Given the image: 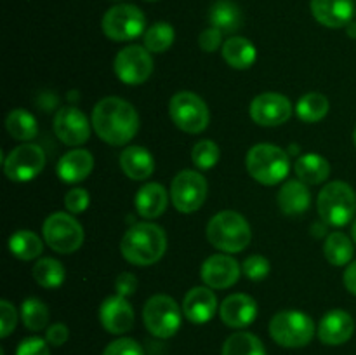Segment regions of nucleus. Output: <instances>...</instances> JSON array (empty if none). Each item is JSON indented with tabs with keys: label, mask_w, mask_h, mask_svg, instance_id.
I'll list each match as a JSON object with an SVG mask.
<instances>
[{
	"label": "nucleus",
	"mask_w": 356,
	"mask_h": 355,
	"mask_svg": "<svg viewBox=\"0 0 356 355\" xmlns=\"http://www.w3.org/2000/svg\"><path fill=\"white\" fill-rule=\"evenodd\" d=\"M94 169V157L87 150L76 148L70 150L68 153L59 159L58 176L65 183H80L86 180Z\"/></svg>",
	"instance_id": "obj_22"
},
{
	"label": "nucleus",
	"mask_w": 356,
	"mask_h": 355,
	"mask_svg": "<svg viewBox=\"0 0 356 355\" xmlns=\"http://www.w3.org/2000/svg\"><path fill=\"white\" fill-rule=\"evenodd\" d=\"M312 13L327 28H343L351 23L355 14L353 0H312Z\"/></svg>",
	"instance_id": "obj_20"
},
{
	"label": "nucleus",
	"mask_w": 356,
	"mask_h": 355,
	"mask_svg": "<svg viewBox=\"0 0 356 355\" xmlns=\"http://www.w3.org/2000/svg\"><path fill=\"white\" fill-rule=\"evenodd\" d=\"M92 127L108 145L124 146L138 134L139 115L122 97H104L94 106Z\"/></svg>",
	"instance_id": "obj_1"
},
{
	"label": "nucleus",
	"mask_w": 356,
	"mask_h": 355,
	"mask_svg": "<svg viewBox=\"0 0 356 355\" xmlns=\"http://www.w3.org/2000/svg\"><path fill=\"white\" fill-rule=\"evenodd\" d=\"M353 138H355V145H356V129H355V134H353Z\"/></svg>",
	"instance_id": "obj_48"
},
{
	"label": "nucleus",
	"mask_w": 356,
	"mask_h": 355,
	"mask_svg": "<svg viewBox=\"0 0 356 355\" xmlns=\"http://www.w3.org/2000/svg\"><path fill=\"white\" fill-rule=\"evenodd\" d=\"M356 212V194L344 181L325 184L318 195V214L327 225L344 226Z\"/></svg>",
	"instance_id": "obj_6"
},
{
	"label": "nucleus",
	"mask_w": 356,
	"mask_h": 355,
	"mask_svg": "<svg viewBox=\"0 0 356 355\" xmlns=\"http://www.w3.org/2000/svg\"><path fill=\"white\" fill-rule=\"evenodd\" d=\"M68 338H70L68 327L61 322L52 324V326L47 329V333H45V340H47V343L52 345V347H61V345H65L66 341H68Z\"/></svg>",
	"instance_id": "obj_45"
},
{
	"label": "nucleus",
	"mask_w": 356,
	"mask_h": 355,
	"mask_svg": "<svg viewBox=\"0 0 356 355\" xmlns=\"http://www.w3.org/2000/svg\"><path fill=\"white\" fill-rule=\"evenodd\" d=\"M351 233H353V239H355V242H356V219H355L353 226H351Z\"/></svg>",
	"instance_id": "obj_47"
},
{
	"label": "nucleus",
	"mask_w": 356,
	"mask_h": 355,
	"mask_svg": "<svg viewBox=\"0 0 356 355\" xmlns=\"http://www.w3.org/2000/svg\"><path fill=\"white\" fill-rule=\"evenodd\" d=\"M355 320L344 310H330L323 315L318 326V338L322 343L337 347L343 345L353 336Z\"/></svg>",
	"instance_id": "obj_19"
},
{
	"label": "nucleus",
	"mask_w": 356,
	"mask_h": 355,
	"mask_svg": "<svg viewBox=\"0 0 356 355\" xmlns=\"http://www.w3.org/2000/svg\"><path fill=\"white\" fill-rule=\"evenodd\" d=\"M219 159H221L219 146L211 139H202L191 150V160L202 171L212 169L219 162Z\"/></svg>",
	"instance_id": "obj_37"
},
{
	"label": "nucleus",
	"mask_w": 356,
	"mask_h": 355,
	"mask_svg": "<svg viewBox=\"0 0 356 355\" xmlns=\"http://www.w3.org/2000/svg\"><path fill=\"white\" fill-rule=\"evenodd\" d=\"M52 127L56 136L68 146L83 145L90 136V125L86 113L75 106L59 108Z\"/></svg>",
	"instance_id": "obj_15"
},
{
	"label": "nucleus",
	"mask_w": 356,
	"mask_h": 355,
	"mask_svg": "<svg viewBox=\"0 0 356 355\" xmlns=\"http://www.w3.org/2000/svg\"><path fill=\"white\" fill-rule=\"evenodd\" d=\"M221 355H266V350L256 334L240 331L225 341Z\"/></svg>",
	"instance_id": "obj_31"
},
{
	"label": "nucleus",
	"mask_w": 356,
	"mask_h": 355,
	"mask_svg": "<svg viewBox=\"0 0 356 355\" xmlns=\"http://www.w3.org/2000/svg\"><path fill=\"white\" fill-rule=\"evenodd\" d=\"M45 166V153L38 145L24 143L16 146L3 160V171L9 180L24 183L31 181L42 173Z\"/></svg>",
	"instance_id": "obj_12"
},
{
	"label": "nucleus",
	"mask_w": 356,
	"mask_h": 355,
	"mask_svg": "<svg viewBox=\"0 0 356 355\" xmlns=\"http://www.w3.org/2000/svg\"><path fill=\"white\" fill-rule=\"evenodd\" d=\"M221 38H222V31H219L218 28L211 26L207 30H204L198 37V44H200L202 51L205 52H214L221 47Z\"/></svg>",
	"instance_id": "obj_43"
},
{
	"label": "nucleus",
	"mask_w": 356,
	"mask_h": 355,
	"mask_svg": "<svg viewBox=\"0 0 356 355\" xmlns=\"http://www.w3.org/2000/svg\"><path fill=\"white\" fill-rule=\"evenodd\" d=\"M174 28L169 23H155L145 33V47L149 52H165L174 44Z\"/></svg>",
	"instance_id": "obj_36"
},
{
	"label": "nucleus",
	"mask_w": 356,
	"mask_h": 355,
	"mask_svg": "<svg viewBox=\"0 0 356 355\" xmlns=\"http://www.w3.org/2000/svg\"><path fill=\"white\" fill-rule=\"evenodd\" d=\"M294 171L299 180L306 184H320L329 178L330 164L316 153H306L294 164Z\"/></svg>",
	"instance_id": "obj_28"
},
{
	"label": "nucleus",
	"mask_w": 356,
	"mask_h": 355,
	"mask_svg": "<svg viewBox=\"0 0 356 355\" xmlns=\"http://www.w3.org/2000/svg\"><path fill=\"white\" fill-rule=\"evenodd\" d=\"M243 274H245L247 278L250 281H263L270 275V261L264 256H259V254H254V256H249L245 261H243L242 267Z\"/></svg>",
	"instance_id": "obj_38"
},
{
	"label": "nucleus",
	"mask_w": 356,
	"mask_h": 355,
	"mask_svg": "<svg viewBox=\"0 0 356 355\" xmlns=\"http://www.w3.org/2000/svg\"><path fill=\"white\" fill-rule=\"evenodd\" d=\"M309 202H312V194L301 180L287 181L278 191V205L282 212L289 216H298L308 211Z\"/></svg>",
	"instance_id": "obj_25"
},
{
	"label": "nucleus",
	"mask_w": 356,
	"mask_h": 355,
	"mask_svg": "<svg viewBox=\"0 0 356 355\" xmlns=\"http://www.w3.org/2000/svg\"><path fill=\"white\" fill-rule=\"evenodd\" d=\"M353 242L350 237L343 232H332L327 237L323 244V253H325L327 261L334 267H344L353 258Z\"/></svg>",
	"instance_id": "obj_30"
},
{
	"label": "nucleus",
	"mask_w": 356,
	"mask_h": 355,
	"mask_svg": "<svg viewBox=\"0 0 356 355\" xmlns=\"http://www.w3.org/2000/svg\"><path fill=\"white\" fill-rule=\"evenodd\" d=\"M219 317L222 322L233 329H243L250 326L257 317V303L256 299L250 298L249 294L236 292V294L228 296L221 303L219 308Z\"/></svg>",
	"instance_id": "obj_18"
},
{
	"label": "nucleus",
	"mask_w": 356,
	"mask_h": 355,
	"mask_svg": "<svg viewBox=\"0 0 356 355\" xmlns=\"http://www.w3.org/2000/svg\"><path fill=\"white\" fill-rule=\"evenodd\" d=\"M120 167L127 178L143 181L155 171V159L145 146H129L122 152Z\"/></svg>",
	"instance_id": "obj_24"
},
{
	"label": "nucleus",
	"mask_w": 356,
	"mask_h": 355,
	"mask_svg": "<svg viewBox=\"0 0 356 355\" xmlns=\"http://www.w3.org/2000/svg\"><path fill=\"white\" fill-rule=\"evenodd\" d=\"M115 73L127 86L145 84L153 73V58L149 51L141 45L124 47L115 58Z\"/></svg>",
	"instance_id": "obj_13"
},
{
	"label": "nucleus",
	"mask_w": 356,
	"mask_h": 355,
	"mask_svg": "<svg viewBox=\"0 0 356 355\" xmlns=\"http://www.w3.org/2000/svg\"><path fill=\"white\" fill-rule=\"evenodd\" d=\"M17 324V313L14 305H10L7 299L0 301V336L7 338L14 331Z\"/></svg>",
	"instance_id": "obj_40"
},
{
	"label": "nucleus",
	"mask_w": 356,
	"mask_h": 355,
	"mask_svg": "<svg viewBox=\"0 0 356 355\" xmlns=\"http://www.w3.org/2000/svg\"><path fill=\"white\" fill-rule=\"evenodd\" d=\"M42 233L52 251L59 254H70L80 249L83 244V228L68 212H54L42 226Z\"/></svg>",
	"instance_id": "obj_9"
},
{
	"label": "nucleus",
	"mask_w": 356,
	"mask_h": 355,
	"mask_svg": "<svg viewBox=\"0 0 356 355\" xmlns=\"http://www.w3.org/2000/svg\"><path fill=\"white\" fill-rule=\"evenodd\" d=\"M115 289L124 298L132 296L136 292V289H138V278H136L134 274H129V271L120 274L117 277V281H115Z\"/></svg>",
	"instance_id": "obj_44"
},
{
	"label": "nucleus",
	"mask_w": 356,
	"mask_h": 355,
	"mask_svg": "<svg viewBox=\"0 0 356 355\" xmlns=\"http://www.w3.org/2000/svg\"><path fill=\"white\" fill-rule=\"evenodd\" d=\"M21 319L30 331H42L49 322V308L38 298H28L21 305Z\"/></svg>",
	"instance_id": "obj_35"
},
{
	"label": "nucleus",
	"mask_w": 356,
	"mask_h": 355,
	"mask_svg": "<svg viewBox=\"0 0 356 355\" xmlns=\"http://www.w3.org/2000/svg\"><path fill=\"white\" fill-rule=\"evenodd\" d=\"M250 117L257 125L277 127L285 124L292 115V103L287 96L278 93H263L250 103Z\"/></svg>",
	"instance_id": "obj_14"
},
{
	"label": "nucleus",
	"mask_w": 356,
	"mask_h": 355,
	"mask_svg": "<svg viewBox=\"0 0 356 355\" xmlns=\"http://www.w3.org/2000/svg\"><path fill=\"white\" fill-rule=\"evenodd\" d=\"M16 355H51L49 352L47 340H42L38 336L24 338L17 347Z\"/></svg>",
	"instance_id": "obj_42"
},
{
	"label": "nucleus",
	"mask_w": 356,
	"mask_h": 355,
	"mask_svg": "<svg viewBox=\"0 0 356 355\" xmlns=\"http://www.w3.org/2000/svg\"><path fill=\"white\" fill-rule=\"evenodd\" d=\"M256 47L243 37H232L222 44V58L232 68L247 70L256 61Z\"/></svg>",
	"instance_id": "obj_27"
},
{
	"label": "nucleus",
	"mask_w": 356,
	"mask_h": 355,
	"mask_svg": "<svg viewBox=\"0 0 356 355\" xmlns=\"http://www.w3.org/2000/svg\"><path fill=\"white\" fill-rule=\"evenodd\" d=\"M296 111L302 122H320L329 113V100L320 93H308L298 101Z\"/></svg>",
	"instance_id": "obj_34"
},
{
	"label": "nucleus",
	"mask_w": 356,
	"mask_h": 355,
	"mask_svg": "<svg viewBox=\"0 0 356 355\" xmlns=\"http://www.w3.org/2000/svg\"><path fill=\"white\" fill-rule=\"evenodd\" d=\"M344 285L351 294L356 296V261L348 265L346 271H344Z\"/></svg>",
	"instance_id": "obj_46"
},
{
	"label": "nucleus",
	"mask_w": 356,
	"mask_h": 355,
	"mask_svg": "<svg viewBox=\"0 0 356 355\" xmlns=\"http://www.w3.org/2000/svg\"><path fill=\"white\" fill-rule=\"evenodd\" d=\"M240 278V267L232 256L214 254L202 265V281L212 289H226L236 284Z\"/></svg>",
	"instance_id": "obj_17"
},
{
	"label": "nucleus",
	"mask_w": 356,
	"mask_h": 355,
	"mask_svg": "<svg viewBox=\"0 0 356 355\" xmlns=\"http://www.w3.org/2000/svg\"><path fill=\"white\" fill-rule=\"evenodd\" d=\"M99 320L108 333L124 334L134 326V310L124 296H110L101 303Z\"/></svg>",
	"instance_id": "obj_16"
},
{
	"label": "nucleus",
	"mask_w": 356,
	"mask_h": 355,
	"mask_svg": "<svg viewBox=\"0 0 356 355\" xmlns=\"http://www.w3.org/2000/svg\"><path fill=\"white\" fill-rule=\"evenodd\" d=\"M103 355H145V352L132 338H118L104 348Z\"/></svg>",
	"instance_id": "obj_39"
},
{
	"label": "nucleus",
	"mask_w": 356,
	"mask_h": 355,
	"mask_svg": "<svg viewBox=\"0 0 356 355\" xmlns=\"http://www.w3.org/2000/svg\"><path fill=\"white\" fill-rule=\"evenodd\" d=\"M122 256L131 265L148 267L162 260L167 251L165 232L155 223H138L125 232L120 242Z\"/></svg>",
	"instance_id": "obj_2"
},
{
	"label": "nucleus",
	"mask_w": 356,
	"mask_h": 355,
	"mask_svg": "<svg viewBox=\"0 0 356 355\" xmlns=\"http://www.w3.org/2000/svg\"><path fill=\"white\" fill-rule=\"evenodd\" d=\"M316 333L315 322L309 315L299 310H284L273 315L270 322V334L275 343L285 348L306 347Z\"/></svg>",
	"instance_id": "obj_5"
},
{
	"label": "nucleus",
	"mask_w": 356,
	"mask_h": 355,
	"mask_svg": "<svg viewBox=\"0 0 356 355\" xmlns=\"http://www.w3.org/2000/svg\"><path fill=\"white\" fill-rule=\"evenodd\" d=\"M146 2H156V0H146Z\"/></svg>",
	"instance_id": "obj_49"
},
{
	"label": "nucleus",
	"mask_w": 356,
	"mask_h": 355,
	"mask_svg": "<svg viewBox=\"0 0 356 355\" xmlns=\"http://www.w3.org/2000/svg\"><path fill=\"white\" fill-rule=\"evenodd\" d=\"M143 320L153 336L167 340L179 331L181 308L170 296H152L143 308Z\"/></svg>",
	"instance_id": "obj_8"
},
{
	"label": "nucleus",
	"mask_w": 356,
	"mask_h": 355,
	"mask_svg": "<svg viewBox=\"0 0 356 355\" xmlns=\"http://www.w3.org/2000/svg\"><path fill=\"white\" fill-rule=\"evenodd\" d=\"M6 129L14 139H19V141H30L38 134L37 120L23 108H16L7 115Z\"/></svg>",
	"instance_id": "obj_32"
},
{
	"label": "nucleus",
	"mask_w": 356,
	"mask_h": 355,
	"mask_svg": "<svg viewBox=\"0 0 356 355\" xmlns=\"http://www.w3.org/2000/svg\"><path fill=\"white\" fill-rule=\"evenodd\" d=\"M207 239L222 253H240L250 244L252 232L242 214L235 211H222L209 221Z\"/></svg>",
	"instance_id": "obj_4"
},
{
	"label": "nucleus",
	"mask_w": 356,
	"mask_h": 355,
	"mask_svg": "<svg viewBox=\"0 0 356 355\" xmlns=\"http://www.w3.org/2000/svg\"><path fill=\"white\" fill-rule=\"evenodd\" d=\"M169 113L176 127L188 134H198L205 131L211 122V113L205 101L190 90L174 94L169 103Z\"/></svg>",
	"instance_id": "obj_7"
},
{
	"label": "nucleus",
	"mask_w": 356,
	"mask_h": 355,
	"mask_svg": "<svg viewBox=\"0 0 356 355\" xmlns=\"http://www.w3.org/2000/svg\"><path fill=\"white\" fill-rule=\"evenodd\" d=\"M42 249H44L42 239L30 230H19L9 239V251L21 261L35 260L40 256Z\"/></svg>",
	"instance_id": "obj_29"
},
{
	"label": "nucleus",
	"mask_w": 356,
	"mask_h": 355,
	"mask_svg": "<svg viewBox=\"0 0 356 355\" xmlns=\"http://www.w3.org/2000/svg\"><path fill=\"white\" fill-rule=\"evenodd\" d=\"M146 17L139 7L118 3L106 10L103 17V31L110 40H134L145 31Z\"/></svg>",
	"instance_id": "obj_10"
},
{
	"label": "nucleus",
	"mask_w": 356,
	"mask_h": 355,
	"mask_svg": "<svg viewBox=\"0 0 356 355\" xmlns=\"http://www.w3.org/2000/svg\"><path fill=\"white\" fill-rule=\"evenodd\" d=\"M218 310V298L209 287H193L183 301V313L190 322L205 324Z\"/></svg>",
	"instance_id": "obj_21"
},
{
	"label": "nucleus",
	"mask_w": 356,
	"mask_h": 355,
	"mask_svg": "<svg viewBox=\"0 0 356 355\" xmlns=\"http://www.w3.org/2000/svg\"><path fill=\"white\" fill-rule=\"evenodd\" d=\"M89 194L83 188H75V190H70L65 197V207L68 209L72 214H80V212L86 211L89 207Z\"/></svg>",
	"instance_id": "obj_41"
},
{
	"label": "nucleus",
	"mask_w": 356,
	"mask_h": 355,
	"mask_svg": "<svg viewBox=\"0 0 356 355\" xmlns=\"http://www.w3.org/2000/svg\"><path fill=\"white\" fill-rule=\"evenodd\" d=\"M207 181L197 171H181L170 184V198L179 212L190 214L198 211L207 198Z\"/></svg>",
	"instance_id": "obj_11"
},
{
	"label": "nucleus",
	"mask_w": 356,
	"mask_h": 355,
	"mask_svg": "<svg viewBox=\"0 0 356 355\" xmlns=\"http://www.w3.org/2000/svg\"><path fill=\"white\" fill-rule=\"evenodd\" d=\"M65 267L54 258H42L33 267V278L45 289H56L65 282Z\"/></svg>",
	"instance_id": "obj_33"
},
{
	"label": "nucleus",
	"mask_w": 356,
	"mask_h": 355,
	"mask_svg": "<svg viewBox=\"0 0 356 355\" xmlns=\"http://www.w3.org/2000/svg\"><path fill=\"white\" fill-rule=\"evenodd\" d=\"M245 166L250 176L261 184L273 187L284 181L291 171L289 155L280 146L259 143L252 146L245 157Z\"/></svg>",
	"instance_id": "obj_3"
},
{
	"label": "nucleus",
	"mask_w": 356,
	"mask_h": 355,
	"mask_svg": "<svg viewBox=\"0 0 356 355\" xmlns=\"http://www.w3.org/2000/svg\"><path fill=\"white\" fill-rule=\"evenodd\" d=\"M209 21L222 33H233L242 26L243 16L240 7L233 0H218L209 10Z\"/></svg>",
	"instance_id": "obj_26"
},
{
	"label": "nucleus",
	"mask_w": 356,
	"mask_h": 355,
	"mask_svg": "<svg viewBox=\"0 0 356 355\" xmlns=\"http://www.w3.org/2000/svg\"><path fill=\"white\" fill-rule=\"evenodd\" d=\"M167 202V190L160 183H146L145 187H141L136 194L134 205L136 211L146 219L159 218L165 212Z\"/></svg>",
	"instance_id": "obj_23"
}]
</instances>
